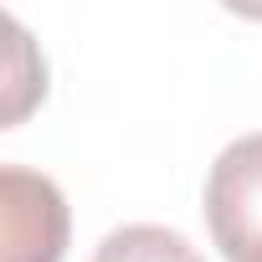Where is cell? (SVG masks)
Wrapping results in <instances>:
<instances>
[{
    "label": "cell",
    "mask_w": 262,
    "mask_h": 262,
    "mask_svg": "<svg viewBox=\"0 0 262 262\" xmlns=\"http://www.w3.org/2000/svg\"><path fill=\"white\" fill-rule=\"evenodd\" d=\"M206 226L226 262H262V134L231 139L206 175Z\"/></svg>",
    "instance_id": "6da1fadb"
},
{
    "label": "cell",
    "mask_w": 262,
    "mask_h": 262,
    "mask_svg": "<svg viewBox=\"0 0 262 262\" xmlns=\"http://www.w3.org/2000/svg\"><path fill=\"white\" fill-rule=\"evenodd\" d=\"M0 201H6V262H62L67 201L47 175L6 165L0 170Z\"/></svg>",
    "instance_id": "7a4b0ae2"
},
{
    "label": "cell",
    "mask_w": 262,
    "mask_h": 262,
    "mask_svg": "<svg viewBox=\"0 0 262 262\" xmlns=\"http://www.w3.org/2000/svg\"><path fill=\"white\" fill-rule=\"evenodd\" d=\"M93 262H206L180 231L170 226H149V221H134V226H118L98 242Z\"/></svg>",
    "instance_id": "3957f363"
}]
</instances>
